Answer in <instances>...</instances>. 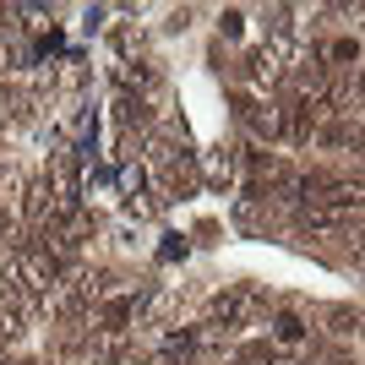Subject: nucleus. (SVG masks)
I'll return each mask as SVG.
<instances>
[{
    "mask_svg": "<svg viewBox=\"0 0 365 365\" xmlns=\"http://www.w3.org/2000/svg\"><path fill=\"white\" fill-rule=\"evenodd\" d=\"M142 164H148V180L164 202H180V197H197L202 191V153L191 148L180 120H158Z\"/></svg>",
    "mask_w": 365,
    "mask_h": 365,
    "instance_id": "nucleus-1",
    "label": "nucleus"
},
{
    "mask_svg": "<svg viewBox=\"0 0 365 365\" xmlns=\"http://www.w3.org/2000/svg\"><path fill=\"white\" fill-rule=\"evenodd\" d=\"M202 185H213V191H235L240 185V137H218L202 153Z\"/></svg>",
    "mask_w": 365,
    "mask_h": 365,
    "instance_id": "nucleus-2",
    "label": "nucleus"
},
{
    "mask_svg": "<svg viewBox=\"0 0 365 365\" xmlns=\"http://www.w3.org/2000/svg\"><path fill=\"white\" fill-rule=\"evenodd\" d=\"M240 28H245V11H240V6L218 11V38H224V44H229V38H240Z\"/></svg>",
    "mask_w": 365,
    "mask_h": 365,
    "instance_id": "nucleus-3",
    "label": "nucleus"
},
{
    "mask_svg": "<svg viewBox=\"0 0 365 365\" xmlns=\"http://www.w3.org/2000/svg\"><path fill=\"white\" fill-rule=\"evenodd\" d=\"M191 16H197L191 6H175V11L164 16V33H185V28H191Z\"/></svg>",
    "mask_w": 365,
    "mask_h": 365,
    "instance_id": "nucleus-4",
    "label": "nucleus"
},
{
    "mask_svg": "<svg viewBox=\"0 0 365 365\" xmlns=\"http://www.w3.org/2000/svg\"><path fill=\"white\" fill-rule=\"evenodd\" d=\"M360 338H365V311H360Z\"/></svg>",
    "mask_w": 365,
    "mask_h": 365,
    "instance_id": "nucleus-5",
    "label": "nucleus"
}]
</instances>
